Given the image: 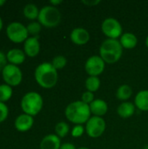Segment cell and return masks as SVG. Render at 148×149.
<instances>
[{"label":"cell","instance_id":"obj_1","mask_svg":"<svg viewBox=\"0 0 148 149\" xmlns=\"http://www.w3.org/2000/svg\"><path fill=\"white\" fill-rule=\"evenodd\" d=\"M34 77L36 82L44 89L54 87L58 79V71L49 62H43L38 65L35 69Z\"/></svg>","mask_w":148,"mask_h":149},{"label":"cell","instance_id":"obj_2","mask_svg":"<svg viewBox=\"0 0 148 149\" xmlns=\"http://www.w3.org/2000/svg\"><path fill=\"white\" fill-rule=\"evenodd\" d=\"M65 114L66 119L75 125L85 124L92 117L89 105L84 103L81 100L70 103L65 108Z\"/></svg>","mask_w":148,"mask_h":149},{"label":"cell","instance_id":"obj_3","mask_svg":"<svg viewBox=\"0 0 148 149\" xmlns=\"http://www.w3.org/2000/svg\"><path fill=\"white\" fill-rule=\"evenodd\" d=\"M123 54V47L118 39L107 38L99 47V56L106 64L117 63Z\"/></svg>","mask_w":148,"mask_h":149},{"label":"cell","instance_id":"obj_4","mask_svg":"<svg viewBox=\"0 0 148 149\" xmlns=\"http://www.w3.org/2000/svg\"><path fill=\"white\" fill-rule=\"evenodd\" d=\"M20 105L24 113L33 117L41 112L44 105V100L42 96L38 93L29 92L23 96Z\"/></svg>","mask_w":148,"mask_h":149},{"label":"cell","instance_id":"obj_5","mask_svg":"<svg viewBox=\"0 0 148 149\" xmlns=\"http://www.w3.org/2000/svg\"><path fill=\"white\" fill-rule=\"evenodd\" d=\"M38 21L42 26L53 28L59 24L61 21V13L57 7L52 5H44L39 10Z\"/></svg>","mask_w":148,"mask_h":149},{"label":"cell","instance_id":"obj_6","mask_svg":"<svg viewBox=\"0 0 148 149\" xmlns=\"http://www.w3.org/2000/svg\"><path fill=\"white\" fill-rule=\"evenodd\" d=\"M6 35L8 38L15 43H24V41L29 38V33L25 25L19 22H11L6 27Z\"/></svg>","mask_w":148,"mask_h":149},{"label":"cell","instance_id":"obj_7","mask_svg":"<svg viewBox=\"0 0 148 149\" xmlns=\"http://www.w3.org/2000/svg\"><path fill=\"white\" fill-rule=\"evenodd\" d=\"M1 73L4 83L11 87L18 86L22 82L23 73L17 65L7 64L2 70Z\"/></svg>","mask_w":148,"mask_h":149},{"label":"cell","instance_id":"obj_8","mask_svg":"<svg viewBox=\"0 0 148 149\" xmlns=\"http://www.w3.org/2000/svg\"><path fill=\"white\" fill-rule=\"evenodd\" d=\"M106 123L102 117L92 116L85 123V133L91 138H99L106 131Z\"/></svg>","mask_w":148,"mask_h":149},{"label":"cell","instance_id":"obj_9","mask_svg":"<svg viewBox=\"0 0 148 149\" xmlns=\"http://www.w3.org/2000/svg\"><path fill=\"white\" fill-rule=\"evenodd\" d=\"M102 32L111 39H118L122 36V25L120 23L113 17L106 18L101 24Z\"/></svg>","mask_w":148,"mask_h":149},{"label":"cell","instance_id":"obj_10","mask_svg":"<svg viewBox=\"0 0 148 149\" xmlns=\"http://www.w3.org/2000/svg\"><path fill=\"white\" fill-rule=\"evenodd\" d=\"M105 66L106 63L101 57L93 55L86 60L85 64V70L89 76L99 77L104 72Z\"/></svg>","mask_w":148,"mask_h":149},{"label":"cell","instance_id":"obj_11","mask_svg":"<svg viewBox=\"0 0 148 149\" xmlns=\"http://www.w3.org/2000/svg\"><path fill=\"white\" fill-rule=\"evenodd\" d=\"M24 52L26 56L34 58L40 52V43L38 37H29L24 43Z\"/></svg>","mask_w":148,"mask_h":149},{"label":"cell","instance_id":"obj_12","mask_svg":"<svg viewBox=\"0 0 148 149\" xmlns=\"http://www.w3.org/2000/svg\"><path fill=\"white\" fill-rule=\"evenodd\" d=\"M33 124H34L33 117L26 113H22L18 115L14 121L15 128L21 133L29 131L32 127Z\"/></svg>","mask_w":148,"mask_h":149},{"label":"cell","instance_id":"obj_13","mask_svg":"<svg viewBox=\"0 0 148 149\" xmlns=\"http://www.w3.org/2000/svg\"><path fill=\"white\" fill-rule=\"evenodd\" d=\"M70 38L73 44L77 45H84L89 42L90 34L85 29L82 27H78L72 31L70 34Z\"/></svg>","mask_w":148,"mask_h":149},{"label":"cell","instance_id":"obj_14","mask_svg":"<svg viewBox=\"0 0 148 149\" xmlns=\"http://www.w3.org/2000/svg\"><path fill=\"white\" fill-rule=\"evenodd\" d=\"M25 56L26 55H25L24 52L23 50L17 49V48L10 49L6 53L7 62H9V64L17 65V66L24 62Z\"/></svg>","mask_w":148,"mask_h":149},{"label":"cell","instance_id":"obj_15","mask_svg":"<svg viewBox=\"0 0 148 149\" xmlns=\"http://www.w3.org/2000/svg\"><path fill=\"white\" fill-rule=\"evenodd\" d=\"M60 138L56 134H48L44 136L39 145L40 149H59L61 147Z\"/></svg>","mask_w":148,"mask_h":149},{"label":"cell","instance_id":"obj_16","mask_svg":"<svg viewBox=\"0 0 148 149\" xmlns=\"http://www.w3.org/2000/svg\"><path fill=\"white\" fill-rule=\"evenodd\" d=\"M89 107H90L91 113H92V114H93V116L102 117L108 111V105H107V103L105 100H101V99L94 100L89 105Z\"/></svg>","mask_w":148,"mask_h":149},{"label":"cell","instance_id":"obj_17","mask_svg":"<svg viewBox=\"0 0 148 149\" xmlns=\"http://www.w3.org/2000/svg\"><path fill=\"white\" fill-rule=\"evenodd\" d=\"M135 107H136L133 103L129 101H125L119 106L117 109V113L120 115V117L123 119H128L134 114Z\"/></svg>","mask_w":148,"mask_h":149},{"label":"cell","instance_id":"obj_18","mask_svg":"<svg viewBox=\"0 0 148 149\" xmlns=\"http://www.w3.org/2000/svg\"><path fill=\"white\" fill-rule=\"evenodd\" d=\"M134 105L140 111H148V90H142L136 94Z\"/></svg>","mask_w":148,"mask_h":149},{"label":"cell","instance_id":"obj_19","mask_svg":"<svg viewBox=\"0 0 148 149\" xmlns=\"http://www.w3.org/2000/svg\"><path fill=\"white\" fill-rule=\"evenodd\" d=\"M120 43L125 49H133L138 44V38L133 33L126 32L120 38Z\"/></svg>","mask_w":148,"mask_h":149},{"label":"cell","instance_id":"obj_20","mask_svg":"<svg viewBox=\"0 0 148 149\" xmlns=\"http://www.w3.org/2000/svg\"><path fill=\"white\" fill-rule=\"evenodd\" d=\"M133 95V89L130 86L128 85H122L120 86L116 92V97L118 100H122V101H126L128 100Z\"/></svg>","mask_w":148,"mask_h":149},{"label":"cell","instance_id":"obj_21","mask_svg":"<svg viewBox=\"0 0 148 149\" xmlns=\"http://www.w3.org/2000/svg\"><path fill=\"white\" fill-rule=\"evenodd\" d=\"M24 16L30 20H35L38 19V14H39V10L38 6L34 3H27L23 10Z\"/></svg>","mask_w":148,"mask_h":149},{"label":"cell","instance_id":"obj_22","mask_svg":"<svg viewBox=\"0 0 148 149\" xmlns=\"http://www.w3.org/2000/svg\"><path fill=\"white\" fill-rule=\"evenodd\" d=\"M85 86L88 92L94 93L97 92L100 87V79L99 77L89 76L85 82Z\"/></svg>","mask_w":148,"mask_h":149},{"label":"cell","instance_id":"obj_23","mask_svg":"<svg viewBox=\"0 0 148 149\" xmlns=\"http://www.w3.org/2000/svg\"><path fill=\"white\" fill-rule=\"evenodd\" d=\"M13 91L12 87L7 84H1L0 85V102L5 103L8 101L12 96Z\"/></svg>","mask_w":148,"mask_h":149},{"label":"cell","instance_id":"obj_24","mask_svg":"<svg viewBox=\"0 0 148 149\" xmlns=\"http://www.w3.org/2000/svg\"><path fill=\"white\" fill-rule=\"evenodd\" d=\"M70 132V127L66 122L61 121L56 124L55 126V134L58 135L59 138L65 137Z\"/></svg>","mask_w":148,"mask_h":149},{"label":"cell","instance_id":"obj_25","mask_svg":"<svg viewBox=\"0 0 148 149\" xmlns=\"http://www.w3.org/2000/svg\"><path fill=\"white\" fill-rule=\"evenodd\" d=\"M28 33L30 35H31V37H38V35L39 34V32L41 31L42 29V25L38 21H32L31 23L28 24V25L26 26Z\"/></svg>","mask_w":148,"mask_h":149},{"label":"cell","instance_id":"obj_26","mask_svg":"<svg viewBox=\"0 0 148 149\" xmlns=\"http://www.w3.org/2000/svg\"><path fill=\"white\" fill-rule=\"evenodd\" d=\"M51 63L53 65V67L58 71V70L63 69L66 65L67 59H66L65 57H64L62 55H58V56L53 58V59H52V61Z\"/></svg>","mask_w":148,"mask_h":149},{"label":"cell","instance_id":"obj_27","mask_svg":"<svg viewBox=\"0 0 148 149\" xmlns=\"http://www.w3.org/2000/svg\"><path fill=\"white\" fill-rule=\"evenodd\" d=\"M85 131V129L83 125H75L71 131V134L74 138H79L84 134Z\"/></svg>","mask_w":148,"mask_h":149},{"label":"cell","instance_id":"obj_28","mask_svg":"<svg viewBox=\"0 0 148 149\" xmlns=\"http://www.w3.org/2000/svg\"><path fill=\"white\" fill-rule=\"evenodd\" d=\"M9 115V108L5 103L0 102V123L3 122Z\"/></svg>","mask_w":148,"mask_h":149},{"label":"cell","instance_id":"obj_29","mask_svg":"<svg viewBox=\"0 0 148 149\" xmlns=\"http://www.w3.org/2000/svg\"><path fill=\"white\" fill-rule=\"evenodd\" d=\"M93 100H94V94H93V93L86 91V92L82 93L81 101H83L84 103H85L87 105H90Z\"/></svg>","mask_w":148,"mask_h":149},{"label":"cell","instance_id":"obj_30","mask_svg":"<svg viewBox=\"0 0 148 149\" xmlns=\"http://www.w3.org/2000/svg\"><path fill=\"white\" fill-rule=\"evenodd\" d=\"M7 65V58L6 54H4L2 51H0V72L4 68V66Z\"/></svg>","mask_w":148,"mask_h":149},{"label":"cell","instance_id":"obj_31","mask_svg":"<svg viewBox=\"0 0 148 149\" xmlns=\"http://www.w3.org/2000/svg\"><path fill=\"white\" fill-rule=\"evenodd\" d=\"M82 3H84V4H85V5H87V6H90V7H92V6H95V5H97V4H99V3H100V1L99 0H96V1H82Z\"/></svg>","mask_w":148,"mask_h":149},{"label":"cell","instance_id":"obj_32","mask_svg":"<svg viewBox=\"0 0 148 149\" xmlns=\"http://www.w3.org/2000/svg\"><path fill=\"white\" fill-rule=\"evenodd\" d=\"M59 149H77V148H76V147H75L72 143L66 142V143L62 144Z\"/></svg>","mask_w":148,"mask_h":149},{"label":"cell","instance_id":"obj_33","mask_svg":"<svg viewBox=\"0 0 148 149\" xmlns=\"http://www.w3.org/2000/svg\"><path fill=\"white\" fill-rule=\"evenodd\" d=\"M62 3H63L62 0H51L50 1V5H52L54 7H57L58 4H60Z\"/></svg>","mask_w":148,"mask_h":149},{"label":"cell","instance_id":"obj_34","mask_svg":"<svg viewBox=\"0 0 148 149\" xmlns=\"http://www.w3.org/2000/svg\"><path fill=\"white\" fill-rule=\"evenodd\" d=\"M2 28H3V19H2V17H0V31H1Z\"/></svg>","mask_w":148,"mask_h":149},{"label":"cell","instance_id":"obj_35","mask_svg":"<svg viewBox=\"0 0 148 149\" xmlns=\"http://www.w3.org/2000/svg\"><path fill=\"white\" fill-rule=\"evenodd\" d=\"M4 3H5V1H4V0H0V7L3 6Z\"/></svg>","mask_w":148,"mask_h":149},{"label":"cell","instance_id":"obj_36","mask_svg":"<svg viewBox=\"0 0 148 149\" xmlns=\"http://www.w3.org/2000/svg\"><path fill=\"white\" fill-rule=\"evenodd\" d=\"M146 45H147V47L148 48V36L147 38V39H146Z\"/></svg>","mask_w":148,"mask_h":149},{"label":"cell","instance_id":"obj_37","mask_svg":"<svg viewBox=\"0 0 148 149\" xmlns=\"http://www.w3.org/2000/svg\"><path fill=\"white\" fill-rule=\"evenodd\" d=\"M77 149H90V148H85V147H81V148H77Z\"/></svg>","mask_w":148,"mask_h":149},{"label":"cell","instance_id":"obj_38","mask_svg":"<svg viewBox=\"0 0 148 149\" xmlns=\"http://www.w3.org/2000/svg\"><path fill=\"white\" fill-rule=\"evenodd\" d=\"M144 149H148V145H147V146H145V148H144Z\"/></svg>","mask_w":148,"mask_h":149}]
</instances>
